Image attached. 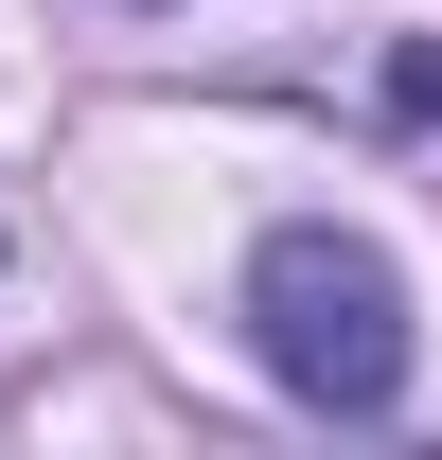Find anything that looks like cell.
<instances>
[{
    "label": "cell",
    "mask_w": 442,
    "mask_h": 460,
    "mask_svg": "<svg viewBox=\"0 0 442 460\" xmlns=\"http://www.w3.org/2000/svg\"><path fill=\"white\" fill-rule=\"evenodd\" d=\"M248 354L301 407H389L407 390V266H389L372 230H336V213L266 230L248 248Z\"/></svg>",
    "instance_id": "6da1fadb"
}]
</instances>
